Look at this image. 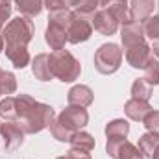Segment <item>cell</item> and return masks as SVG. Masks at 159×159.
Masks as SVG:
<instances>
[{
  "mask_svg": "<svg viewBox=\"0 0 159 159\" xmlns=\"http://www.w3.org/2000/svg\"><path fill=\"white\" fill-rule=\"evenodd\" d=\"M50 57V69L54 78L61 80L63 83H72L80 78L81 74V65L80 61L69 52V50H56L52 54H48Z\"/></svg>",
  "mask_w": 159,
  "mask_h": 159,
  "instance_id": "1",
  "label": "cell"
},
{
  "mask_svg": "<svg viewBox=\"0 0 159 159\" xmlns=\"http://www.w3.org/2000/svg\"><path fill=\"white\" fill-rule=\"evenodd\" d=\"M35 28L30 17L19 15L15 19H11L4 28H2V35L6 44H17V46H28V43L34 39Z\"/></svg>",
  "mask_w": 159,
  "mask_h": 159,
  "instance_id": "2",
  "label": "cell"
},
{
  "mask_svg": "<svg viewBox=\"0 0 159 159\" xmlns=\"http://www.w3.org/2000/svg\"><path fill=\"white\" fill-rule=\"evenodd\" d=\"M56 119V113L52 109V106L48 104H41V102H35L22 119L19 120L20 128L26 131V133H39L43 129L50 128L52 120Z\"/></svg>",
  "mask_w": 159,
  "mask_h": 159,
  "instance_id": "3",
  "label": "cell"
},
{
  "mask_svg": "<svg viewBox=\"0 0 159 159\" xmlns=\"http://www.w3.org/2000/svg\"><path fill=\"white\" fill-rule=\"evenodd\" d=\"M122 56L124 54H122L119 44L106 43L94 52V69L104 76L115 74L122 65Z\"/></svg>",
  "mask_w": 159,
  "mask_h": 159,
  "instance_id": "4",
  "label": "cell"
},
{
  "mask_svg": "<svg viewBox=\"0 0 159 159\" xmlns=\"http://www.w3.org/2000/svg\"><path fill=\"white\" fill-rule=\"evenodd\" d=\"M56 120L63 126V128H67L69 131H72V133H76L80 129H83L87 124H89V113H87V109L85 107H78V106H67L57 117Z\"/></svg>",
  "mask_w": 159,
  "mask_h": 159,
  "instance_id": "5",
  "label": "cell"
},
{
  "mask_svg": "<svg viewBox=\"0 0 159 159\" xmlns=\"http://www.w3.org/2000/svg\"><path fill=\"white\" fill-rule=\"evenodd\" d=\"M106 154L111 159H146L139 146H135L128 139H107Z\"/></svg>",
  "mask_w": 159,
  "mask_h": 159,
  "instance_id": "6",
  "label": "cell"
},
{
  "mask_svg": "<svg viewBox=\"0 0 159 159\" xmlns=\"http://www.w3.org/2000/svg\"><path fill=\"white\" fill-rule=\"evenodd\" d=\"M93 35V22H91V17L87 15H80L74 11V19L72 22L69 24L67 28V37L69 43L72 44H80V43H85V41L91 39Z\"/></svg>",
  "mask_w": 159,
  "mask_h": 159,
  "instance_id": "7",
  "label": "cell"
},
{
  "mask_svg": "<svg viewBox=\"0 0 159 159\" xmlns=\"http://www.w3.org/2000/svg\"><path fill=\"white\" fill-rule=\"evenodd\" d=\"M0 135H2V139H4V148H6L7 152H13V150H17V148L24 143L26 131L20 128L19 122L4 120V124H0Z\"/></svg>",
  "mask_w": 159,
  "mask_h": 159,
  "instance_id": "8",
  "label": "cell"
},
{
  "mask_svg": "<svg viewBox=\"0 0 159 159\" xmlns=\"http://www.w3.org/2000/svg\"><path fill=\"white\" fill-rule=\"evenodd\" d=\"M120 39L124 44V50L141 43H146V34H144V22L143 20H129L122 24L120 28Z\"/></svg>",
  "mask_w": 159,
  "mask_h": 159,
  "instance_id": "9",
  "label": "cell"
},
{
  "mask_svg": "<svg viewBox=\"0 0 159 159\" xmlns=\"http://www.w3.org/2000/svg\"><path fill=\"white\" fill-rule=\"evenodd\" d=\"M91 22H93V28L98 34H102V35H113V34H117V30H119V26H120L119 20L109 13L107 7L94 11V15L91 17Z\"/></svg>",
  "mask_w": 159,
  "mask_h": 159,
  "instance_id": "10",
  "label": "cell"
},
{
  "mask_svg": "<svg viewBox=\"0 0 159 159\" xmlns=\"http://www.w3.org/2000/svg\"><path fill=\"white\" fill-rule=\"evenodd\" d=\"M152 57H154L152 56V48L146 43H141V44H135V46L126 48V61L133 69H143L144 70V67L148 65V61Z\"/></svg>",
  "mask_w": 159,
  "mask_h": 159,
  "instance_id": "11",
  "label": "cell"
},
{
  "mask_svg": "<svg viewBox=\"0 0 159 159\" xmlns=\"http://www.w3.org/2000/svg\"><path fill=\"white\" fill-rule=\"evenodd\" d=\"M94 100V93L87 85H74L67 93V102L69 106H78V107H89Z\"/></svg>",
  "mask_w": 159,
  "mask_h": 159,
  "instance_id": "12",
  "label": "cell"
},
{
  "mask_svg": "<svg viewBox=\"0 0 159 159\" xmlns=\"http://www.w3.org/2000/svg\"><path fill=\"white\" fill-rule=\"evenodd\" d=\"M152 109H154V107H152L148 102L137 100V98H129V100L124 104V113L128 115V119L135 120V122H143Z\"/></svg>",
  "mask_w": 159,
  "mask_h": 159,
  "instance_id": "13",
  "label": "cell"
},
{
  "mask_svg": "<svg viewBox=\"0 0 159 159\" xmlns=\"http://www.w3.org/2000/svg\"><path fill=\"white\" fill-rule=\"evenodd\" d=\"M44 41L46 44L56 52V50H63L65 44L69 43V37H67V30H63L61 26H56V24H50L46 26L44 30Z\"/></svg>",
  "mask_w": 159,
  "mask_h": 159,
  "instance_id": "14",
  "label": "cell"
},
{
  "mask_svg": "<svg viewBox=\"0 0 159 159\" xmlns=\"http://www.w3.org/2000/svg\"><path fill=\"white\" fill-rule=\"evenodd\" d=\"M6 57L11 61V65L15 69H24L26 65H30L32 57L28 52V46H17V44H6Z\"/></svg>",
  "mask_w": 159,
  "mask_h": 159,
  "instance_id": "15",
  "label": "cell"
},
{
  "mask_svg": "<svg viewBox=\"0 0 159 159\" xmlns=\"http://www.w3.org/2000/svg\"><path fill=\"white\" fill-rule=\"evenodd\" d=\"M154 7H157V0H131L129 2V15L131 20H146L152 13Z\"/></svg>",
  "mask_w": 159,
  "mask_h": 159,
  "instance_id": "16",
  "label": "cell"
},
{
  "mask_svg": "<svg viewBox=\"0 0 159 159\" xmlns=\"http://www.w3.org/2000/svg\"><path fill=\"white\" fill-rule=\"evenodd\" d=\"M32 72H34L35 80H39V81H50V80L54 78L52 69H50V57H48V54H37L32 59Z\"/></svg>",
  "mask_w": 159,
  "mask_h": 159,
  "instance_id": "17",
  "label": "cell"
},
{
  "mask_svg": "<svg viewBox=\"0 0 159 159\" xmlns=\"http://www.w3.org/2000/svg\"><path fill=\"white\" fill-rule=\"evenodd\" d=\"M70 148L72 150H80V152H93L94 150V146H96V141H94V137L91 135V133H87V131H76L72 137H70Z\"/></svg>",
  "mask_w": 159,
  "mask_h": 159,
  "instance_id": "18",
  "label": "cell"
},
{
  "mask_svg": "<svg viewBox=\"0 0 159 159\" xmlns=\"http://www.w3.org/2000/svg\"><path fill=\"white\" fill-rule=\"evenodd\" d=\"M107 9L109 13L119 20V24H126L131 20V15H129V2L128 0H111L107 4Z\"/></svg>",
  "mask_w": 159,
  "mask_h": 159,
  "instance_id": "19",
  "label": "cell"
},
{
  "mask_svg": "<svg viewBox=\"0 0 159 159\" xmlns=\"http://www.w3.org/2000/svg\"><path fill=\"white\" fill-rule=\"evenodd\" d=\"M139 150L144 154V157H154V154L157 152L159 148V135L157 133H152V131H148V133H144V135H141L139 137Z\"/></svg>",
  "mask_w": 159,
  "mask_h": 159,
  "instance_id": "20",
  "label": "cell"
},
{
  "mask_svg": "<svg viewBox=\"0 0 159 159\" xmlns=\"http://www.w3.org/2000/svg\"><path fill=\"white\" fill-rule=\"evenodd\" d=\"M128 133H129V122L124 119H115L107 122V126H106L107 139H126Z\"/></svg>",
  "mask_w": 159,
  "mask_h": 159,
  "instance_id": "21",
  "label": "cell"
},
{
  "mask_svg": "<svg viewBox=\"0 0 159 159\" xmlns=\"http://www.w3.org/2000/svg\"><path fill=\"white\" fill-rule=\"evenodd\" d=\"M15 6H17V9H19L20 15L32 19V17H37L43 11L44 2L43 0H15Z\"/></svg>",
  "mask_w": 159,
  "mask_h": 159,
  "instance_id": "22",
  "label": "cell"
},
{
  "mask_svg": "<svg viewBox=\"0 0 159 159\" xmlns=\"http://www.w3.org/2000/svg\"><path fill=\"white\" fill-rule=\"evenodd\" d=\"M152 94H154L152 85H150L144 78H139V80H135V81L131 83V98L148 102V100L152 98Z\"/></svg>",
  "mask_w": 159,
  "mask_h": 159,
  "instance_id": "23",
  "label": "cell"
},
{
  "mask_svg": "<svg viewBox=\"0 0 159 159\" xmlns=\"http://www.w3.org/2000/svg\"><path fill=\"white\" fill-rule=\"evenodd\" d=\"M72 19H74V11L72 9H57V11H50V15H48V22L56 24V26H61L63 30L69 28Z\"/></svg>",
  "mask_w": 159,
  "mask_h": 159,
  "instance_id": "24",
  "label": "cell"
},
{
  "mask_svg": "<svg viewBox=\"0 0 159 159\" xmlns=\"http://www.w3.org/2000/svg\"><path fill=\"white\" fill-rule=\"evenodd\" d=\"M0 119L17 122V96H6L0 102Z\"/></svg>",
  "mask_w": 159,
  "mask_h": 159,
  "instance_id": "25",
  "label": "cell"
},
{
  "mask_svg": "<svg viewBox=\"0 0 159 159\" xmlns=\"http://www.w3.org/2000/svg\"><path fill=\"white\" fill-rule=\"evenodd\" d=\"M17 91V78L9 70H0V94L11 96Z\"/></svg>",
  "mask_w": 159,
  "mask_h": 159,
  "instance_id": "26",
  "label": "cell"
},
{
  "mask_svg": "<svg viewBox=\"0 0 159 159\" xmlns=\"http://www.w3.org/2000/svg\"><path fill=\"white\" fill-rule=\"evenodd\" d=\"M50 133H52V137H54L56 141H59V143H69L70 137L74 135L72 131H69L67 128H63L56 119L52 120V124H50Z\"/></svg>",
  "mask_w": 159,
  "mask_h": 159,
  "instance_id": "27",
  "label": "cell"
},
{
  "mask_svg": "<svg viewBox=\"0 0 159 159\" xmlns=\"http://www.w3.org/2000/svg\"><path fill=\"white\" fill-rule=\"evenodd\" d=\"M144 80L150 85H159V59H150L144 67Z\"/></svg>",
  "mask_w": 159,
  "mask_h": 159,
  "instance_id": "28",
  "label": "cell"
},
{
  "mask_svg": "<svg viewBox=\"0 0 159 159\" xmlns=\"http://www.w3.org/2000/svg\"><path fill=\"white\" fill-rule=\"evenodd\" d=\"M144 34H146L148 39L152 41L159 39V13L157 15H150L144 20Z\"/></svg>",
  "mask_w": 159,
  "mask_h": 159,
  "instance_id": "29",
  "label": "cell"
},
{
  "mask_svg": "<svg viewBox=\"0 0 159 159\" xmlns=\"http://www.w3.org/2000/svg\"><path fill=\"white\" fill-rule=\"evenodd\" d=\"M143 124H144V128H146L148 131L159 135V111H154V109H152V111L146 115V119L143 120Z\"/></svg>",
  "mask_w": 159,
  "mask_h": 159,
  "instance_id": "30",
  "label": "cell"
},
{
  "mask_svg": "<svg viewBox=\"0 0 159 159\" xmlns=\"http://www.w3.org/2000/svg\"><path fill=\"white\" fill-rule=\"evenodd\" d=\"M11 11H13L11 4L0 0V28L6 26V20H9V17H11Z\"/></svg>",
  "mask_w": 159,
  "mask_h": 159,
  "instance_id": "31",
  "label": "cell"
},
{
  "mask_svg": "<svg viewBox=\"0 0 159 159\" xmlns=\"http://www.w3.org/2000/svg\"><path fill=\"white\" fill-rule=\"evenodd\" d=\"M44 2V7L48 11H57V9H69L65 6V0H43Z\"/></svg>",
  "mask_w": 159,
  "mask_h": 159,
  "instance_id": "32",
  "label": "cell"
},
{
  "mask_svg": "<svg viewBox=\"0 0 159 159\" xmlns=\"http://www.w3.org/2000/svg\"><path fill=\"white\" fill-rule=\"evenodd\" d=\"M69 159H91V154L89 152H80V150H69Z\"/></svg>",
  "mask_w": 159,
  "mask_h": 159,
  "instance_id": "33",
  "label": "cell"
},
{
  "mask_svg": "<svg viewBox=\"0 0 159 159\" xmlns=\"http://www.w3.org/2000/svg\"><path fill=\"white\" fill-rule=\"evenodd\" d=\"M150 48H152V54H154L156 57H159V39H156V41H154Z\"/></svg>",
  "mask_w": 159,
  "mask_h": 159,
  "instance_id": "34",
  "label": "cell"
},
{
  "mask_svg": "<svg viewBox=\"0 0 159 159\" xmlns=\"http://www.w3.org/2000/svg\"><path fill=\"white\" fill-rule=\"evenodd\" d=\"M78 2H80V0H65V6H67L69 9H72V7H76V6H78Z\"/></svg>",
  "mask_w": 159,
  "mask_h": 159,
  "instance_id": "35",
  "label": "cell"
},
{
  "mask_svg": "<svg viewBox=\"0 0 159 159\" xmlns=\"http://www.w3.org/2000/svg\"><path fill=\"white\" fill-rule=\"evenodd\" d=\"M4 46H6V41H4V35H2V28H0V52L4 50Z\"/></svg>",
  "mask_w": 159,
  "mask_h": 159,
  "instance_id": "36",
  "label": "cell"
},
{
  "mask_svg": "<svg viewBox=\"0 0 159 159\" xmlns=\"http://www.w3.org/2000/svg\"><path fill=\"white\" fill-rule=\"evenodd\" d=\"M98 2H100V6H107V4H109L111 0H98Z\"/></svg>",
  "mask_w": 159,
  "mask_h": 159,
  "instance_id": "37",
  "label": "cell"
},
{
  "mask_svg": "<svg viewBox=\"0 0 159 159\" xmlns=\"http://www.w3.org/2000/svg\"><path fill=\"white\" fill-rule=\"evenodd\" d=\"M152 159H159V148H157V152L154 154V157H152Z\"/></svg>",
  "mask_w": 159,
  "mask_h": 159,
  "instance_id": "38",
  "label": "cell"
},
{
  "mask_svg": "<svg viewBox=\"0 0 159 159\" xmlns=\"http://www.w3.org/2000/svg\"><path fill=\"white\" fill-rule=\"evenodd\" d=\"M56 159H69V156H61V157H56Z\"/></svg>",
  "mask_w": 159,
  "mask_h": 159,
  "instance_id": "39",
  "label": "cell"
},
{
  "mask_svg": "<svg viewBox=\"0 0 159 159\" xmlns=\"http://www.w3.org/2000/svg\"><path fill=\"white\" fill-rule=\"evenodd\" d=\"M4 2H11V0H4Z\"/></svg>",
  "mask_w": 159,
  "mask_h": 159,
  "instance_id": "40",
  "label": "cell"
},
{
  "mask_svg": "<svg viewBox=\"0 0 159 159\" xmlns=\"http://www.w3.org/2000/svg\"><path fill=\"white\" fill-rule=\"evenodd\" d=\"M157 7H159V0H157Z\"/></svg>",
  "mask_w": 159,
  "mask_h": 159,
  "instance_id": "41",
  "label": "cell"
},
{
  "mask_svg": "<svg viewBox=\"0 0 159 159\" xmlns=\"http://www.w3.org/2000/svg\"><path fill=\"white\" fill-rule=\"evenodd\" d=\"M0 70H2V69H0Z\"/></svg>",
  "mask_w": 159,
  "mask_h": 159,
  "instance_id": "42",
  "label": "cell"
},
{
  "mask_svg": "<svg viewBox=\"0 0 159 159\" xmlns=\"http://www.w3.org/2000/svg\"><path fill=\"white\" fill-rule=\"evenodd\" d=\"M0 96H2V94H0Z\"/></svg>",
  "mask_w": 159,
  "mask_h": 159,
  "instance_id": "43",
  "label": "cell"
}]
</instances>
